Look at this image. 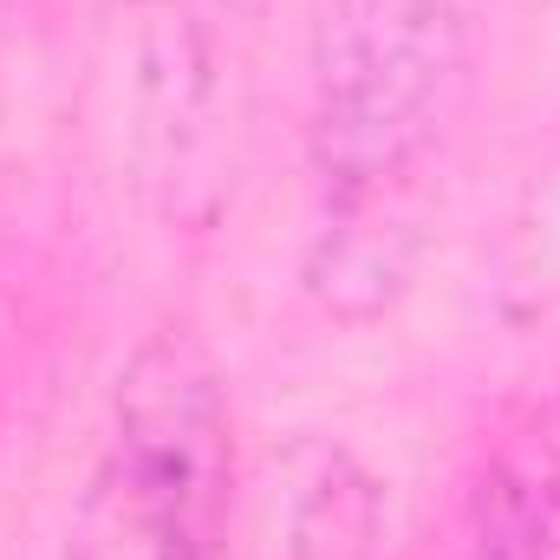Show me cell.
<instances>
[{"mask_svg": "<svg viewBox=\"0 0 560 560\" xmlns=\"http://www.w3.org/2000/svg\"><path fill=\"white\" fill-rule=\"evenodd\" d=\"M235 423L209 352L156 332L118 378L112 443L72 528V560H222Z\"/></svg>", "mask_w": 560, "mask_h": 560, "instance_id": "obj_1", "label": "cell"}, {"mask_svg": "<svg viewBox=\"0 0 560 560\" xmlns=\"http://www.w3.org/2000/svg\"><path fill=\"white\" fill-rule=\"evenodd\" d=\"M378 541V482L319 436L268 463V560H365Z\"/></svg>", "mask_w": 560, "mask_h": 560, "instance_id": "obj_3", "label": "cell"}, {"mask_svg": "<svg viewBox=\"0 0 560 560\" xmlns=\"http://www.w3.org/2000/svg\"><path fill=\"white\" fill-rule=\"evenodd\" d=\"M476 560H560V398L489 463Z\"/></svg>", "mask_w": 560, "mask_h": 560, "instance_id": "obj_4", "label": "cell"}, {"mask_svg": "<svg viewBox=\"0 0 560 560\" xmlns=\"http://www.w3.org/2000/svg\"><path fill=\"white\" fill-rule=\"evenodd\" d=\"M463 79L456 0H332L313 52V150L346 215L385 209L436 150Z\"/></svg>", "mask_w": 560, "mask_h": 560, "instance_id": "obj_2", "label": "cell"}]
</instances>
